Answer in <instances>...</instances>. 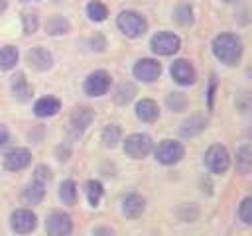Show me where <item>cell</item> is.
Returning <instances> with one entry per match:
<instances>
[{"instance_id": "cell-10", "label": "cell", "mask_w": 252, "mask_h": 236, "mask_svg": "<svg viewBox=\"0 0 252 236\" xmlns=\"http://www.w3.org/2000/svg\"><path fill=\"white\" fill-rule=\"evenodd\" d=\"M161 73V65L154 59H140L136 65H134V75L136 79L144 81V83H152L159 77Z\"/></svg>"}, {"instance_id": "cell-20", "label": "cell", "mask_w": 252, "mask_h": 236, "mask_svg": "<svg viewBox=\"0 0 252 236\" xmlns=\"http://www.w3.org/2000/svg\"><path fill=\"white\" fill-rule=\"evenodd\" d=\"M250 167H252V149H250V146L246 144V146H242V148L236 151V169H238L242 175H246V173H250Z\"/></svg>"}, {"instance_id": "cell-36", "label": "cell", "mask_w": 252, "mask_h": 236, "mask_svg": "<svg viewBox=\"0 0 252 236\" xmlns=\"http://www.w3.org/2000/svg\"><path fill=\"white\" fill-rule=\"evenodd\" d=\"M222 2H234V0H222Z\"/></svg>"}, {"instance_id": "cell-21", "label": "cell", "mask_w": 252, "mask_h": 236, "mask_svg": "<svg viewBox=\"0 0 252 236\" xmlns=\"http://www.w3.org/2000/svg\"><path fill=\"white\" fill-rule=\"evenodd\" d=\"M18 63V49L12 45H6L0 49V69L8 71Z\"/></svg>"}, {"instance_id": "cell-33", "label": "cell", "mask_w": 252, "mask_h": 236, "mask_svg": "<svg viewBox=\"0 0 252 236\" xmlns=\"http://www.w3.org/2000/svg\"><path fill=\"white\" fill-rule=\"evenodd\" d=\"M33 179H39V181H47L49 179V169L45 167V165H39V167H35V175H33Z\"/></svg>"}, {"instance_id": "cell-19", "label": "cell", "mask_w": 252, "mask_h": 236, "mask_svg": "<svg viewBox=\"0 0 252 236\" xmlns=\"http://www.w3.org/2000/svg\"><path fill=\"white\" fill-rule=\"evenodd\" d=\"M59 108H61V104H59L57 98H53V96H43V98H39V100L35 102L33 112H35L39 118H45V116H53V114H57Z\"/></svg>"}, {"instance_id": "cell-24", "label": "cell", "mask_w": 252, "mask_h": 236, "mask_svg": "<svg viewBox=\"0 0 252 236\" xmlns=\"http://www.w3.org/2000/svg\"><path fill=\"white\" fill-rule=\"evenodd\" d=\"M45 30H47V33H51V35L67 33V31H69V22H67L65 18H61V16H53V18L47 22Z\"/></svg>"}, {"instance_id": "cell-3", "label": "cell", "mask_w": 252, "mask_h": 236, "mask_svg": "<svg viewBox=\"0 0 252 236\" xmlns=\"http://www.w3.org/2000/svg\"><path fill=\"white\" fill-rule=\"evenodd\" d=\"M150 151H152V138L146 134H130L124 140V153L134 159H142Z\"/></svg>"}, {"instance_id": "cell-9", "label": "cell", "mask_w": 252, "mask_h": 236, "mask_svg": "<svg viewBox=\"0 0 252 236\" xmlns=\"http://www.w3.org/2000/svg\"><path fill=\"white\" fill-rule=\"evenodd\" d=\"M35 214L28 208H20V210H14L12 212V218H10V226L14 232L18 234H28L35 228Z\"/></svg>"}, {"instance_id": "cell-26", "label": "cell", "mask_w": 252, "mask_h": 236, "mask_svg": "<svg viewBox=\"0 0 252 236\" xmlns=\"http://www.w3.org/2000/svg\"><path fill=\"white\" fill-rule=\"evenodd\" d=\"M134 94H136L134 85H130V83H122V85L116 88L114 100H116L118 104H126V102H130V100L134 98Z\"/></svg>"}, {"instance_id": "cell-4", "label": "cell", "mask_w": 252, "mask_h": 236, "mask_svg": "<svg viewBox=\"0 0 252 236\" xmlns=\"http://www.w3.org/2000/svg\"><path fill=\"white\" fill-rule=\"evenodd\" d=\"M205 163L213 173H224L228 169V165H230V157H228L226 148L219 146V144L211 146L207 149V153H205Z\"/></svg>"}, {"instance_id": "cell-11", "label": "cell", "mask_w": 252, "mask_h": 236, "mask_svg": "<svg viewBox=\"0 0 252 236\" xmlns=\"http://www.w3.org/2000/svg\"><path fill=\"white\" fill-rule=\"evenodd\" d=\"M169 71H171V77L175 79V83H179V85H193L195 83V69L185 59L173 61Z\"/></svg>"}, {"instance_id": "cell-31", "label": "cell", "mask_w": 252, "mask_h": 236, "mask_svg": "<svg viewBox=\"0 0 252 236\" xmlns=\"http://www.w3.org/2000/svg\"><path fill=\"white\" fill-rule=\"evenodd\" d=\"M22 20H24V31H26L28 35L33 33V31L37 30V16H35V14L26 12V14L22 16Z\"/></svg>"}, {"instance_id": "cell-16", "label": "cell", "mask_w": 252, "mask_h": 236, "mask_svg": "<svg viewBox=\"0 0 252 236\" xmlns=\"http://www.w3.org/2000/svg\"><path fill=\"white\" fill-rule=\"evenodd\" d=\"M136 116L142 120V122H154L158 116H159V108L154 100L150 98H142L138 104H136Z\"/></svg>"}, {"instance_id": "cell-25", "label": "cell", "mask_w": 252, "mask_h": 236, "mask_svg": "<svg viewBox=\"0 0 252 236\" xmlns=\"http://www.w3.org/2000/svg\"><path fill=\"white\" fill-rule=\"evenodd\" d=\"M87 14H89V18L94 20V22H102V20L108 16L106 6H104L102 2H98V0L89 2V6H87Z\"/></svg>"}, {"instance_id": "cell-1", "label": "cell", "mask_w": 252, "mask_h": 236, "mask_svg": "<svg viewBox=\"0 0 252 236\" xmlns=\"http://www.w3.org/2000/svg\"><path fill=\"white\" fill-rule=\"evenodd\" d=\"M213 53L224 65H236L242 55V43L232 33H220L213 39Z\"/></svg>"}, {"instance_id": "cell-32", "label": "cell", "mask_w": 252, "mask_h": 236, "mask_svg": "<svg viewBox=\"0 0 252 236\" xmlns=\"http://www.w3.org/2000/svg\"><path fill=\"white\" fill-rule=\"evenodd\" d=\"M167 106H169L171 110H175V112L183 110V106H185V98H183V94H179V92L169 94V96H167Z\"/></svg>"}, {"instance_id": "cell-12", "label": "cell", "mask_w": 252, "mask_h": 236, "mask_svg": "<svg viewBox=\"0 0 252 236\" xmlns=\"http://www.w3.org/2000/svg\"><path fill=\"white\" fill-rule=\"evenodd\" d=\"M32 161V153L26 149V148H14L6 153L4 157V167L10 169V171H20L24 169L26 165H30Z\"/></svg>"}, {"instance_id": "cell-17", "label": "cell", "mask_w": 252, "mask_h": 236, "mask_svg": "<svg viewBox=\"0 0 252 236\" xmlns=\"http://www.w3.org/2000/svg\"><path fill=\"white\" fill-rule=\"evenodd\" d=\"M12 92H14V96H16L20 102H26V100H30V98H32L33 88L28 85L26 77H24L22 73H18V75L12 79Z\"/></svg>"}, {"instance_id": "cell-8", "label": "cell", "mask_w": 252, "mask_h": 236, "mask_svg": "<svg viewBox=\"0 0 252 236\" xmlns=\"http://www.w3.org/2000/svg\"><path fill=\"white\" fill-rule=\"evenodd\" d=\"M110 87V75L106 71H94L85 79V92L91 96H100Z\"/></svg>"}, {"instance_id": "cell-34", "label": "cell", "mask_w": 252, "mask_h": 236, "mask_svg": "<svg viewBox=\"0 0 252 236\" xmlns=\"http://www.w3.org/2000/svg\"><path fill=\"white\" fill-rule=\"evenodd\" d=\"M6 144H8V130L0 124V148H2V146H6Z\"/></svg>"}, {"instance_id": "cell-2", "label": "cell", "mask_w": 252, "mask_h": 236, "mask_svg": "<svg viewBox=\"0 0 252 236\" xmlns=\"http://www.w3.org/2000/svg\"><path fill=\"white\" fill-rule=\"evenodd\" d=\"M118 28L122 30V33H126L128 37H140L146 30H148V22L142 14L134 12V10H124L120 12L118 20H116Z\"/></svg>"}, {"instance_id": "cell-18", "label": "cell", "mask_w": 252, "mask_h": 236, "mask_svg": "<svg viewBox=\"0 0 252 236\" xmlns=\"http://www.w3.org/2000/svg\"><path fill=\"white\" fill-rule=\"evenodd\" d=\"M43 195H45V183L43 181H39V179H33L26 189H24V201L28 203V205H37V203H41V199H43Z\"/></svg>"}, {"instance_id": "cell-23", "label": "cell", "mask_w": 252, "mask_h": 236, "mask_svg": "<svg viewBox=\"0 0 252 236\" xmlns=\"http://www.w3.org/2000/svg\"><path fill=\"white\" fill-rule=\"evenodd\" d=\"M203 128H205V120L199 118V116H193V118H189V120L183 122V126H181V134H183L185 138H191V136L199 134Z\"/></svg>"}, {"instance_id": "cell-13", "label": "cell", "mask_w": 252, "mask_h": 236, "mask_svg": "<svg viewBox=\"0 0 252 236\" xmlns=\"http://www.w3.org/2000/svg\"><path fill=\"white\" fill-rule=\"evenodd\" d=\"M28 63L30 67H33L35 71H47L53 65V57L47 49L43 47H32L28 51Z\"/></svg>"}, {"instance_id": "cell-22", "label": "cell", "mask_w": 252, "mask_h": 236, "mask_svg": "<svg viewBox=\"0 0 252 236\" xmlns=\"http://www.w3.org/2000/svg\"><path fill=\"white\" fill-rule=\"evenodd\" d=\"M59 197H61V201L65 205H75V199H77V185H75V181H71V179L63 181L59 185Z\"/></svg>"}, {"instance_id": "cell-35", "label": "cell", "mask_w": 252, "mask_h": 236, "mask_svg": "<svg viewBox=\"0 0 252 236\" xmlns=\"http://www.w3.org/2000/svg\"><path fill=\"white\" fill-rule=\"evenodd\" d=\"M6 6H8V2H6V0H0V14L6 10Z\"/></svg>"}, {"instance_id": "cell-14", "label": "cell", "mask_w": 252, "mask_h": 236, "mask_svg": "<svg viewBox=\"0 0 252 236\" xmlns=\"http://www.w3.org/2000/svg\"><path fill=\"white\" fill-rule=\"evenodd\" d=\"M93 118H94V114H93L91 108H85V106L75 108L73 114H71V126H73V130H75L77 134H81V132H85V130L91 126Z\"/></svg>"}, {"instance_id": "cell-15", "label": "cell", "mask_w": 252, "mask_h": 236, "mask_svg": "<svg viewBox=\"0 0 252 236\" xmlns=\"http://www.w3.org/2000/svg\"><path fill=\"white\" fill-rule=\"evenodd\" d=\"M144 208H146V201L136 193L124 197V201H122V212L128 218H138L144 212Z\"/></svg>"}, {"instance_id": "cell-5", "label": "cell", "mask_w": 252, "mask_h": 236, "mask_svg": "<svg viewBox=\"0 0 252 236\" xmlns=\"http://www.w3.org/2000/svg\"><path fill=\"white\" fill-rule=\"evenodd\" d=\"M150 45H152L154 53H158V55H173V53L179 49L181 41H179V37H177L175 33H171V31H159V33H156V35L152 37Z\"/></svg>"}, {"instance_id": "cell-37", "label": "cell", "mask_w": 252, "mask_h": 236, "mask_svg": "<svg viewBox=\"0 0 252 236\" xmlns=\"http://www.w3.org/2000/svg\"><path fill=\"white\" fill-rule=\"evenodd\" d=\"M24 2H30V0H24Z\"/></svg>"}, {"instance_id": "cell-29", "label": "cell", "mask_w": 252, "mask_h": 236, "mask_svg": "<svg viewBox=\"0 0 252 236\" xmlns=\"http://www.w3.org/2000/svg\"><path fill=\"white\" fill-rule=\"evenodd\" d=\"M175 20H177L181 26H189V24L193 22V10H191V6H189V4L177 6V10H175Z\"/></svg>"}, {"instance_id": "cell-6", "label": "cell", "mask_w": 252, "mask_h": 236, "mask_svg": "<svg viewBox=\"0 0 252 236\" xmlns=\"http://www.w3.org/2000/svg\"><path fill=\"white\" fill-rule=\"evenodd\" d=\"M181 157H183V146L173 140H163L156 149V159L163 165L177 163Z\"/></svg>"}, {"instance_id": "cell-30", "label": "cell", "mask_w": 252, "mask_h": 236, "mask_svg": "<svg viewBox=\"0 0 252 236\" xmlns=\"http://www.w3.org/2000/svg\"><path fill=\"white\" fill-rule=\"evenodd\" d=\"M238 216L244 224H252V197H246L240 205V210H238Z\"/></svg>"}, {"instance_id": "cell-28", "label": "cell", "mask_w": 252, "mask_h": 236, "mask_svg": "<svg viewBox=\"0 0 252 236\" xmlns=\"http://www.w3.org/2000/svg\"><path fill=\"white\" fill-rule=\"evenodd\" d=\"M87 197H89V203L93 206H96L100 203V197H102V185L98 181H89L87 183Z\"/></svg>"}, {"instance_id": "cell-7", "label": "cell", "mask_w": 252, "mask_h": 236, "mask_svg": "<svg viewBox=\"0 0 252 236\" xmlns=\"http://www.w3.org/2000/svg\"><path fill=\"white\" fill-rule=\"evenodd\" d=\"M45 230L51 236H65V234H69L73 230L71 216L65 214V212H59V210L51 212L47 216V220H45Z\"/></svg>"}, {"instance_id": "cell-27", "label": "cell", "mask_w": 252, "mask_h": 236, "mask_svg": "<svg viewBox=\"0 0 252 236\" xmlns=\"http://www.w3.org/2000/svg\"><path fill=\"white\" fill-rule=\"evenodd\" d=\"M120 136H122V132H120V128L118 126H114V124H110V126H106L104 130H102V142H104V146H116L118 142H120Z\"/></svg>"}]
</instances>
